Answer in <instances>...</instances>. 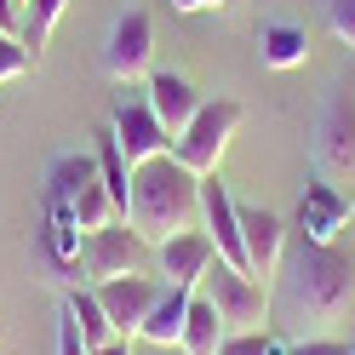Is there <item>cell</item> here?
<instances>
[{
	"label": "cell",
	"instance_id": "8992f818",
	"mask_svg": "<svg viewBox=\"0 0 355 355\" xmlns=\"http://www.w3.org/2000/svg\"><path fill=\"white\" fill-rule=\"evenodd\" d=\"M149 241L126 224V218H115V224H103L86 235V252H80V270L86 281H115V275H149Z\"/></svg>",
	"mask_w": 355,
	"mask_h": 355
},
{
	"label": "cell",
	"instance_id": "44dd1931",
	"mask_svg": "<svg viewBox=\"0 0 355 355\" xmlns=\"http://www.w3.org/2000/svg\"><path fill=\"white\" fill-rule=\"evenodd\" d=\"M29 69H35L29 46H24L17 35H6V29H0V86H6V80H17V75H29Z\"/></svg>",
	"mask_w": 355,
	"mask_h": 355
},
{
	"label": "cell",
	"instance_id": "cb8c5ba5",
	"mask_svg": "<svg viewBox=\"0 0 355 355\" xmlns=\"http://www.w3.org/2000/svg\"><path fill=\"white\" fill-rule=\"evenodd\" d=\"M58 355H92L86 349V338H80V327H75V315L63 309V321H58Z\"/></svg>",
	"mask_w": 355,
	"mask_h": 355
},
{
	"label": "cell",
	"instance_id": "83f0119b",
	"mask_svg": "<svg viewBox=\"0 0 355 355\" xmlns=\"http://www.w3.org/2000/svg\"><path fill=\"white\" fill-rule=\"evenodd\" d=\"M201 6H207V12H218V6H230V0H201Z\"/></svg>",
	"mask_w": 355,
	"mask_h": 355
},
{
	"label": "cell",
	"instance_id": "7c38bea8",
	"mask_svg": "<svg viewBox=\"0 0 355 355\" xmlns=\"http://www.w3.org/2000/svg\"><path fill=\"white\" fill-rule=\"evenodd\" d=\"M241 247H247V275L270 286V275L286 258V224L263 207H241Z\"/></svg>",
	"mask_w": 355,
	"mask_h": 355
},
{
	"label": "cell",
	"instance_id": "4316f807",
	"mask_svg": "<svg viewBox=\"0 0 355 355\" xmlns=\"http://www.w3.org/2000/svg\"><path fill=\"white\" fill-rule=\"evenodd\" d=\"M172 12H207L201 0H172Z\"/></svg>",
	"mask_w": 355,
	"mask_h": 355
},
{
	"label": "cell",
	"instance_id": "8fae6325",
	"mask_svg": "<svg viewBox=\"0 0 355 355\" xmlns=\"http://www.w3.org/2000/svg\"><path fill=\"white\" fill-rule=\"evenodd\" d=\"M349 218H355V201H349L338 184H327V178H315V184L298 195V235L315 241V247L338 241L349 230Z\"/></svg>",
	"mask_w": 355,
	"mask_h": 355
},
{
	"label": "cell",
	"instance_id": "6da1fadb",
	"mask_svg": "<svg viewBox=\"0 0 355 355\" xmlns=\"http://www.w3.org/2000/svg\"><path fill=\"white\" fill-rule=\"evenodd\" d=\"M355 315V258L344 241H304L293 258H281L270 286V321H281L298 338H321V327Z\"/></svg>",
	"mask_w": 355,
	"mask_h": 355
},
{
	"label": "cell",
	"instance_id": "277c9868",
	"mask_svg": "<svg viewBox=\"0 0 355 355\" xmlns=\"http://www.w3.org/2000/svg\"><path fill=\"white\" fill-rule=\"evenodd\" d=\"M235 132H241V103L235 98H207L201 109H195V121L172 138V155L195 178H212L218 166H224V149L235 144Z\"/></svg>",
	"mask_w": 355,
	"mask_h": 355
},
{
	"label": "cell",
	"instance_id": "3957f363",
	"mask_svg": "<svg viewBox=\"0 0 355 355\" xmlns=\"http://www.w3.org/2000/svg\"><path fill=\"white\" fill-rule=\"evenodd\" d=\"M309 161L327 184H338L349 195L355 184V75H338L327 86L315 126H309Z\"/></svg>",
	"mask_w": 355,
	"mask_h": 355
},
{
	"label": "cell",
	"instance_id": "603a6c76",
	"mask_svg": "<svg viewBox=\"0 0 355 355\" xmlns=\"http://www.w3.org/2000/svg\"><path fill=\"white\" fill-rule=\"evenodd\" d=\"M327 24H332V35L355 52V0H327Z\"/></svg>",
	"mask_w": 355,
	"mask_h": 355
},
{
	"label": "cell",
	"instance_id": "5bb4252c",
	"mask_svg": "<svg viewBox=\"0 0 355 355\" xmlns=\"http://www.w3.org/2000/svg\"><path fill=\"white\" fill-rule=\"evenodd\" d=\"M155 258H161V281H172V286H201V275L212 270L218 247H212L207 230H184V235L161 241V247H155Z\"/></svg>",
	"mask_w": 355,
	"mask_h": 355
},
{
	"label": "cell",
	"instance_id": "52a82bcc",
	"mask_svg": "<svg viewBox=\"0 0 355 355\" xmlns=\"http://www.w3.org/2000/svg\"><path fill=\"white\" fill-rule=\"evenodd\" d=\"M149 69H155V17L149 12H121L109 40H103V75L132 86V80H149Z\"/></svg>",
	"mask_w": 355,
	"mask_h": 355
},
{
	"label": "cell",
	"instance_id": "f546056e",
	"mask_svg": "<svg viewBox=\"0 0 355 355\" xmlns=\"http://www.w3.org/2000/svg\"><path fill=\"white\" fill-rule=\"evenodd\" d=\"M230 6H235V0H230Z\"/></svg>",
	"mask_w": 355,
	"mask_h": 355
},
{
	"label": "cell",
	"instance_id": "7402d4cb",
	"mask_svg": "<svg viewBox=\"0 0 355 355\" xmlns=\"http://www.w3.org/2000/svg\"><path fill=\"white\" fill-rule=\"evenodd\" d=\"M281 355H355L349 338H332V332H321V338H286Z\"/></svg>",
	"mask_w": 355,
	"mask_h": 355
},
{
	"label": "cell",
	"instance_id": "2e32d148",
	"mask_svg": "<svg viewBox=\"0 0 355 355\" xmlns=\"http://www.w3.org/2000/svg\"><path fill=\"white\" fill-rule=\"evenodd\" d=\"M224 315L212 309V298L195 286V298H189V321H184V338H178V349L184 355H218V344H224Z\"/></svg>",
	"mask_w": 355,
	"mask_h": 355
},
{
	"label": "cell",
	"instance_id": "4fadbf2b",
	"mask_svg": "<svg viewBox=\"0 0 355 355\" xmlns=\"http://www.w3.org/2000/svg\"><path fill=\"white\" fill-rule=\"evenodd\" d=\"M144 98H149V109H155V121L166 126V138H178L189 121H195V109H201L207 98L195 92V86L184 80V75H172V69H149V80H144Z\"/></svg>",
	"mask_w": 355,
	"mask_h": 355
},
{
	"label": "cell",
	"instance_id": "ac0fdd59",
	"mask_svg": "<svg viewBox=\"0 0 355 355\" xmlns=\"http://www.w3.org/2000/svg\"><path fill=\"white\" fill-rule=\"evenodd\" d=\"M63 309L75 315V327H80L86 349L115 344V327H109V315H103V304H98V293H92V286H69V293H63Z\"/></svg>",
	"mask_w": 355,
	"mask_h": 355
},
{
	"label": "cell",
	"instance_id": "ffe728a7",
	"mask_svg": "<svg viewBox=\"0 0 355 355\" xmlns=\"http://www.w3.org/2000/svg\"><path fill=\"white\" fill-rule=\"evenodd\" d=\"M218 355H281V338L263 327H247V332H224Z\"/></svg>",
	"mask_w": 355,
	"mask_h": 355
},
{
	"label": "cell",
	"instance_id": "7a4b0ae2",
	"mask_svg": "<svg viewBox=\"0 0 355 355\" xmlns=\"http://www.w3.org/2000/svg\"><path fill=\"white\" fill-rule=\"evenodd\" d=\"M126 224L138 230L149 247L201 230V178H195L178 155H155V161L132 166V201H126Z\"/></svg>",
	"mask_w": 355,
	"mask_h": 355
},
{
	"label": "cell",
	"instance_id": "f1b7e54d",
	"mask_svg": "<svg viewBox=\"0 0 355 355\" xmlns=\"http://www.w3.org/2000/svg\"><path fill=\"white\" fill-rule=\"evenodd\" d=\"M17 6H24V0H17Z\"/></svg>",
	"mask_w": 355,
	"mask_h": 355
},
{
	"label": "cell",
	"instance_id": "5b68a950",
	"mask_svg": "<svg viewBox=\"0 0 355 355\" xmlns=\"http://www.w3.org/2000/svg\"><path fill=\"white\" fill-rule=\"evenodd\" d=\"M201 293L212 298V309L224 315L230 332H247V327L270 321V286L252 281L247 270H235V263H224V258H212V270L201 275Z\"/></svg>",
	"mask_w": 355,
	"mask_h": 355
},
{
	"label": "cell",
	"instance_id": "9a60e30c",
	"mask_svg": "<svg viewBox=\"0 0 355 355\" xmlns=\"http://www.w3.org/2000/svg\"><path fill=\"white\" fill-rule=\"evenodd\" d=\"M189 298H195V286H172V281H166L138 338L161 344V349H178V338H184V321H189Z\"/></svg>",
	"mask_w": 355,
	"mask_h": 355
},
{
	"label": "cell",
	"instance_id": "30bf717a",
	"mask_svg": "<svg viewBox=\"0 0 355 355\" xmlns=\"http://www.w3.org/2000/svg\"><path fill=\"white\" fill-rule=\"evenodd\" d=\"M201 230L212 235V247L224 263H235V270H247V247H241V207L224 178H201Z\"/></svg>",
	"mask_w": 355,
	"mask_h": 355
},
{
	"label": "cell",
	"instance_id": "e0dca14e",
	"mask_svg": "<svg viewBox=\"0 0 355 355\" xmlns=\"http://www.w3.org/2000/svg\"><path fill=\"white\" fill-rule=\"evenodd\" d=\"M258 52H263V69H298L309 58V29L298 24H263L258 29Z\"/></svg>",
	"mask_w": 355,
	"mask_h": 355
},
{
	"label": "cell",
	"instance_id": "484cf974",
	"mask_svg": "<svg viewBox=\"0 0 355 355\" xmlns=\"http://www.w3.org/2000/svg\"><path fill=\"white\" fill-rule=\"evenodd\" d=\"M92 355H132V349H126V338H115V344H103V349H92Z\"/></svg>",
	"mask_w": 355,
	"mask_h": 355
},
{
	"label": "cell",
	"instance_id": "9c48e42d",
	"mask_svg": "<svg viewBox=\"0 0 355 355\" xmlns=\"http://www.w3.org/2000/svg\"><path fill=\"white\" fill-rule=\"evenodd\" d=\"M109 132H115V144H121V155H126L132 166H138V161H155V155H166V149H172L166 126L155 121V109H149L144 92L115 103V115H109Z\"/></svg>",
	"mask_w": 355,
	"mask_h": 355
},
{
	"label": "cell",
	"instance_id": "d4e9b609",
	"mask_svg": "<svg viewBox=\"0 0 355 355\" xmlns=\"http://www.w3.org/2000/svg\"><path fill=\"white\" fill-rule=\"evenodd\" d=\"M17 24H24V6H17V0H0V29L17 35Z\"/></svg>",
	"mask_w": 355,
	"mask_h": 355
},
{
	"label": "cell",
	"instance_id": "d6986e66",
	"mask_svg": "<svg viewBox=\"0 0 355 355\" xmlns=\"http://www.w3.org/2000/svg\"><path fill=\"white\" fill-rule=\"evenodd\" d=\"M69 12V0H24V24H17V40L29 46V58L40 63V52H46V40L58 29V17Z\"/></svg>",
	"mask_w": 355,
	"mask_h": 355
},
{
	"label": "cell",
	"instance_id": "ba28073f",
	"mask_svg": "<svg viewBox=\"0 0 355 355\" xmlns=\"http://www.w3.org/2000/svg\"><path fill=\"white\" fill-rule=\"evenodd\" d=\"M161 286L166 281H155V275H115V281L92 286L98 304H103V315H109V327H115V338H138L144 332L155 298H161Z\"/></svg>",
	"mask_w": 355,
	"mask_h": 355
}]
</instances>
